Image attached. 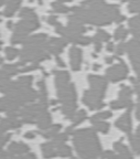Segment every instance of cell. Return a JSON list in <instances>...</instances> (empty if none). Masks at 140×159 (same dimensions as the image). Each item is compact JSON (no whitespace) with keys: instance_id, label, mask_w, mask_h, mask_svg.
<instances>
[{"instance_id":"1","label":"cell","mask_w":140,"mask_h":159,"mask_svg":"<svg viewBox=\"0 0 140 159\" xmlns=\"http://www.w3.org/2000/svg\"><path fill=\"white\" fill-rule=\"evenodd\" d=\"M71 12L68 21L95 25H109L113 21H116L120 15L118 5L106 3L105 1L99 0H85L81 6L71 8Z\"/></svg>"},{"instance_id":"2","label":"cell","mask_w":140,"mask_h":159,"mask_svg":"<svg viewBox=\"0 0 140 159\" xmlns=\"http://www.w3.org/2000/svg\"><path fill=\"white\" fill-rule=\"evenodd\" d=\"M55 75L58 94L63 103V113L68 116L73 115L76 108V92L74 85L68 82L70 74L66 71H55Z\"/></svg>"},{"instance_id":"3","label":"cell","mask_w":140,"mask_h":159,"mask_svg":"<svg viewBox=\"0 0 140 159\" xmlns=\"http://www.w3.org/2000/svg\"><path fill=\"white\" fill-rule=\"evenodd\" d=\"M74 143L83 159H95L100 152V146L97 142L95 133L86 129L77 132L74 138Z\"/></svg>"},{"instance_id":"4","label":"cell","mask_w":140,"mask_h":159,"mask_svg":"<svg viewBox=\"0 0 140 159\" xmlns=\"http://www.w3.org/2000/svg\"><path fill=\"white\" fill-rule=\"evenodd\" d=\"M127 52L133 63V70L140 76V40L131 39L127 42Z\"/></svg>"},{"instance_id":"5","label":"cell","mask_w":140,"mask_h":159,"mask_svg":"<svg viewBox=\"0 0 140 159\" xmlns=\"http://www.w3.org/2000/svg\"><path fill=\"white\" fill-rule=\"evenodd\" d=\"M128 75V66L123 62L119 61V63L114 64L112 67L107 69L106 71V77L110 80L112 82H118L120 80L126 79Z\"/></svg>"},{"instance_id":"6","label":"cell","mask_w":140,"mask_h":159,"mask_svg":"<svg viewBox=\"0 0 140 159\" xmlns=\"http://www.w3.org/2000/svg\"><path fill=\"white\" fill-rule=\"evenodd\" d=\"M40 27L38 17L35 18H23L15 25V33H21L23 35H27L29 32L33 31L34 29Z\"/></svg>"},{"instance_id":"7","label":"cell","mask_w":140,"mask_h":159,"mask_svg":"<svg viewBox=\"0 0 140 159\" xmlns=\"http://www.w3.org/2000/svg\"><path fill=\"white\" fill-rule=\"evenodd\" d=\"M104 94L99 92H96L94 89H88L84 93V103L90 107L92 109H98L104 106V103L102 102V98Z\"/></svg>"},{"instance_id":"8","label":"cell","mask_w":140,"mask_h":159,"mask_svg":"<svg viewBox=\"0 0 140 159\" xmlns=\"http://www.w3.org/2000/svg\"><path fill=\"white\" fill-rule=\"evenodd\" d=\"M66 41L63 39H59V38H51V39L46 40L45 42V50L49 51L50 53L53 54H59L66 45Z\"/></svg>"},{"instance_id":"9","label":"cell","mask_w":140,"mask_h":159,"mask_svg":"<svg viewBox=\"0 0 140 159\" xmlns=\"http://www.w3.org/2000/svg\"><path fill=\"white\" fill-rule=\"evenodd\" d=\"M88 82H90L92 89L102 93V94H105L106 86H107L105 77L99 76V75H90L88 76Z\"/></svg>"},{"instance_id":"10","label":"cell","mask_w":140,"mask_h":159,"mask_svg":"<svg viewBox=\"0 0 140 159\" xmlns=\"http://www.w3.org/2000/svg\"><path fill=\"white\" fill-rule=\"evenodd\" d=\"M70 60L71 66L74 71H78L81 69L82 63V50L76 47H72L70 50Z\"/></svg>"},{"instance_id":"11","label":"cell","mask_w":140,"mask_h":159,"mask_svg":"<svg viewBox=\"0 0 140 159\" xmlns=\"http://www.w3.org/2000/svg\"><path fill=\"white\" fill-rule=\"evenodd\" d=\"M116 126L118 128L125 130L126 133H129L131 130V119H130L129 113H126L125 115L120 117L117 120V123H116Z\"/></svg>"},{"instance_id":"12","label":"cell","mask_w":140,"mask_h":159,"mask_svg":"<svg viewBox=\"0 0 140 159\" xmlns=\"http://www.w3.org/2000/svg\"><path fill=\"white\" fill-rule=\"evenodd\" d=\"M128 25L130 28V32L136 38H140V15L133 17L128 21Z\"/></svg>"},{"instance_id":"13","label":"cell","mask_w":140,"mask_h":159,"mask_svg":"<svg viewBox=\"0 0 140 159\" xmlns=\"http://www.w3.org/2000/svg\"><path fill=\"white\" fill-rule=\"evenodd\" d=\"M20 3L21 0H8L7 7H6L5 11H3V15L7 16V17H11L15 12V10L19 8Z\"/></svg>"},{"instance_id":"14","label":"cell","mask_w":140,"mask_h":159,"mask_svg":"<svg viewBox=\"0 0 140 159\" xmlns=\"http://www.w3.org/2000/svg\"><path fill=\"white\" fill-rule=\"evenodd\" d=\"M68 28L70 31L74 33H77V34H82L86 31V28L80 22H75V21H68Z\"/></svg>"},{"instance_id":"15","label":"cell","mask_w":140,"mask_h":159,"mask_svg":"<svg viewBox=\"0 0 140 159\" xmlns=\"http://www.w3.org/2000/svg\"><path fill=\"white\" fill-rule=\"evenodd\" d=\"M133 106V102L129 98H120L118 101L112 103V107L115 109L118 108H125V107H131Z\"/></svg>"},{"instance_id":"16","label":"cell","mask_w":140,"mask_h":159,"mask_svg":"<svg viewBox=\"0 0 140 159\" xmlns=\"http://www.w3.org/2000/svg\"><path fill=\"white\" fill-rule=\"evenodd\" d=\"M51 7L53 8V10H54L55 12H62V13L71 12V8L68 7V6H65L64 3L59 1V0L51 3Z\"/></svg>"},{"instance_id":"17","label":"cell","mask_w":140,"mask_h":159,"mask_svg":"<svg viewBox=\"0 0 140 159\" xmlns=\"http://www.w3.org/2000/svg\"><path fill=\"white\" fill-rule=\"evenodd\" d=\"M110 39V35L108 32H106L105 30L103 29H98L97 32H96L95 37H94V40L95 41H98V42H102V41H108Z\"/></svg>"},{"instance_id":"18","label":"cell","mask_w":140,"mask_h":159,"mask_svg":"<svg viewBox=\"0 0 140 159\" xmlns=\"http://www.w3.org/2000/svg\"><path fill=\"white\" fill-rule=\"evenodd\" d=\"M127 35H128V30L126 29L125 27H123V25H119V27L116 29L114 37H115L116 40H124Z\"/></svg>"},{"instance_id":"19","label":"cell","mask_w":140,"mask_h":159,"mask_svg":"<svg viewBox=\"0 0 140 159\" xmlns=\"http://www.w3.org/2000/svg\"><path fill=\"white\" fill-rule=\"evenodd\" d=\"M19 16H20L21 18H35V17H38L37 13L33 11L32 8H23V9L20 11V13H19Z\"/></svg>"},{"instance_id":"20","label":"cell","mask_w":140,"mask_h":159,"mask_svg":"<svg viewBox=\"0 0 140 159\" xmlns=\"http://www.w3.org/2000/svg\"><path fill=\"white\" fill-rule=\"evenodd\" d=\"M10 150L12 152L21 154V152H28V147L24 146V145H22V144H12L10 146Z\"/></svg>"},{"instance_id":"21","label":"cell","mask_w":140,"mask_h":159,"mask_svg":"<svg viewBox=\"0 0 140 159\" xmlns=\"http://www.w3.org/2000/svg\"><path fill=\"white\" fill-rule=\"evenodd\" d=\"M128 11L129 12L140 13V0H135V1L129 2V5H128Z\"/></svg>"},{"instance_id":"22","label":"cell","mask_w":140,"mask_h":159,"mask_svg":"<svg viewBox=\"0 0 140 159\" xmlns=\"http://www.w3.org/2000/svg\"><path fill=\"white\" fill-rule=\"evenodd\" d=\"M92 122H93V124L97 127L98 130H100V132H103V133L108 132V129H109V125L108 124H106V123H104V122H100V120H92Z\"/></svg>"},{"instance_id":"23","label":"cell","mask_w":140,"mask_h":159,"mask_svg":"<svg viewBox=\"0 0 140 159\" xmlns=\"http://www.w3.org/2000/svg\"><path fill=\"white\" fill-rule=\"evenodd\" d=\"M131 93H133L131 89L126 86V85H124V86H121V89H120V92H119V97L120 98H129Z\"/></svg>"},{"instance_id":"24","label":"cell","mask_w":140,"mask_h":159,"mask_svg":"<svg viewBox=\"0 0 140 159\" xmlns=\"http://www.w3.org/2000/svg\"><path fill=\"white\" fill-rule=\"evenodd\" d=\"M18 54H19V51H18L17 49H15V48L9 47V48H7V49H6V55H7L8 60L15 59Z\"/></svg>"},{"instance_id":"25","label":"cell","mask_w":140,"mask_h":159,"mask_svg":"<svg viewBox=\"0 0 140 159\" xmlns=\"http://www.w3.org/2000/svg\"><path fill=\"white\" fill-rule=\"evenodd\" d=\"M85 118H86L85 111H80L77 114H75V115H74V117H73V122H74V125H76V124H78V123L83 122V120H84Z\"/></svg>"},{"instance_id":"26","label":"cell","mask_w":140,"mask_h":159,"mask_svg":"<svg viewBox=\"0 0 140 159\" xmlns=\"http://www.w3.org/2000/svg\"><path fill=\"white\" fill-rule=\"evenodd\" d=\"M59 155H61V156L65 157V156H70L71 155V149L70 147L65 146V145H60L59 146Z\"/></svg>"},{"instance_id":"27","label":"cell","mask_w":140,"mask_h":159,"mask_svg":"<svg viewBox=\"0 0 140 159\" xmlns=\"http://www.w3.org/2000/svg\"><path fill=\"white\" fill-rule=\"evenodd\" d=\"M112 116V113L110 112H104V113H99L96 116H94L92 118V120H103V119L108 118V117Z\"/></svg>"},{"instance_id":"28","label":"cell","mask_w":140,"mask_h":159,"mask_svg":"<svg viewBox=\"0 0 140 159\" xmlns=\"http://www.w3.org/2000/svg\"><path fill=\"white\" fill-rule=\"evenodd\" d=\"M125 51H127V43L120 42L117 45V49H116V54L117 55H121Z\"/></svg>"},{"instance_id":"29","label":"cell","mask_w":140,"mask_h":159,"mask_svg":"<svg viewBox=\"0 0 140 159\" xmlns=\"http://www.w3.org/2000/svg\"><path fill=\"white\" fill-rule=\"evenodd\" d=\"M46 20H48V22L52 25H58L59 23H60L58 21V17H55V16H50V17H48Z\"/></svg>"},{"instance_id":"30","label":"cell","mask_w":140,"mask_h":159,"mask_svg":"<svg viewBox=\"0 0 140 159\" xmlns=\"http://www.w3.org/2000/svg\"><path fill=\"white\" fill-rule=\"evenodd\" d=\"M104 158H106V159H119V157L116 156L114 152H105V154H104Z\"/></svg>"},{"instance_id":"31","label":"cell","mask_w":140,"mask_h":159,"mask_svg":"<svg viewBox=\"0 0 140 159\" xmlns=\"http://www.w3.org/2000/svg\"><path fill=\"white\" fill-rule=\"evenodd\" d=\"M100 49H102V42L95 41V50L98 52V51H100Z\"/></svg>"},{"instance_id":"32","label":"cell","mask_w":140,"mask_h":159,"mask_svg":"<svg viewBox=\"0 0 140 159\" xmlns=\"http://www.w3.org/2000/svg\"><path fill=\"white\" fill-rule=\"evenodd\" d=\"M125 18H126V17H125L124 15H119V16L117 17V19H116L115 22H118V23L121 22V21H124V20H125Z\"/></svg>"},{"instance_id":"33","label":"cell","mask_w":140,"mask_h":159,"mask_svg":"<svg viewBox=\"0 0 140 159\" xmlns=\"http://www.w3.org/2000/svg\"><path fill=\"white\" fill-rule=\"evenodd\" d=\"M56 61H58V64L60 65V66H65V64L63 63V60L60 59L59 57H56Z\"/></svg>"},{"instance_id":"34","label":"cell","mask_w":140,"mask_h":159,"mask_svg":"<svg viewBox=\"0 0 140 159\" xmlns=\"http://www.w3.org/2000/svg\"><path fill=\"white\" fill-rule=\"evenodd\" d=\"M107 50L108 51H114V43H108Z\"/></svg>"},{"instance_id":"35","label":"cell","mask_w":140,"mask_h":159,"mask_svg":"<svg viewBox=\"0 0 140 159\" xmlns=\"http://www.w3.org/2000/svg\"><path fill=\"white\" fill-rule=\"evenodd\" d=\"M136 92H137L138 96H139V101H140V84L136 85Z\"/></svg>"},{"instance_id":"36","label":"cell","mask_w":140,"mask_h":159,"mask_svg":"<svg viewBox=\"0 0 140 159\" xmlns=\"http://www.w3.org/2000/svg\"><path fill=\"white\" fill-rule=\"evenodd\" d=\"M114 59H115V57H106V62L107 63H112L114 61Z\"/></svg>"},{"instance_id":"37","label":"cell","mask_w":140,"mask_h":159,"mask_svg":"<svg viewBox=\"0 0 140 159\" xmlns=\"http://www.w3.org/2000/svg\"><path fill=\"white\" fill-rule=\"evenodd\" d=\"M11 25H12V22H11V21H9V22L7 23V27H8V28H12Z\"/></svg>"},{"instance_id":"38","label":"cell","mask_w":140,"mask_h":159,"mask_svg":"<svg viewBox=\"0 0 140 159\" xmlns=\"http://www.w3.org/2000/svg\"><path fill=\"white\" fill-rule=\"evenodd\" d=\"M59 1H61V2H65V1H72V0H59Z\"/></svg>"},{"instance_id":"39","label":"cell","mask_w":140,"mask_h":159,"mask_svg":"<svg viewBox=\"0 0 140 159\" xmlns=\"http://www.w3.org/2000/svg\"><path fill=\"white\" fill-rule=\"evenodd\" d=\"M3 3H5V0H0V6L3 5Z\"/></svg>"},{"instance_id":"40","label":"cell","mask_w":140,"mask_h":159,"mask_svg":"<svg viewBox=\"0 0 140 159\" xmlns=\"http://www.w3.org/2000/svg\"><path fill=\"white\" fill-rule=\"evenodd\" d=\"M128 1H130V2H131V1H135V0H128Z\"/></svg>"},{"instance_id":"41","label":"cell","mask_w":140,"mask_h":159,"mask_svg":"<svg viewBox=\"0 0 140 159\" xmlns=\"http://www.w3.org/2000/svg\"><path fill=\"white\" fill-rule=\"evenodd\" d=\"M99 1H104V0H99Z\"/></svg>"},{"instance_id":"42","label":"cell","mask_w":140,"mask_h":159,"mask_svg":"<svg viewBox=\"0 0 140 159\" xmlns=\"http://www.w3.org/2000/svg\"><path fill=\"white\" fill-rule=\"evenodd\" d=\"M72 159H75V158H72Z\"/></svg>"},{"instance_id":"43","label":"cell","mask_w":140,"mask_h":159,"mask_svg":"<svg viewBox=\"0 0 140 159\" xmlns=\"http://www.w3.org/2000/svg\"><path fill=\"white\" fill-rule=\"evenodd\" d=\"M0 44H1V42H0Z\"/></svg>"}]
</instances>
